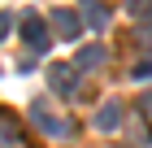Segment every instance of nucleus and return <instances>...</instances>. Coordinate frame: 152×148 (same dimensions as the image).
I'll return each instance as SVG.
<instances>
[{
  "label": "nucleus",
  "mask_w": 152,
  "mask_h": 148,
  "mask_svg": "<svg viewBox=\"0 0 152 148\" xmlns=\"http://www.w3.org/2000/svg\"><path fill=\"white\" fill-rule=\"evenodd\" d=\"M48 87H52V96H74V91H78V66H70V61H52V70H48Z\"/></svg>",
  "instance_id": "obj_1"
},
{
  "label": "nucleus",
  "mask_w": 152,
  "mask_h": 148,
  "mask_svg": "<svg viewBox=\"0 0 152 148\" xmlns=\"http://www.w3.org/2000/svg\"><path fill=\"white\" fill-rule=\"evenodd\" d=\"M48 26L61 35V39H78V26H83V18L74 9H52V18H48Z\"/></svg>",
  "instance_id": "obj_2"
},
{
  "label": "nucleus",
  "mask_w": 152,
  "mask_h": 148,
  "mask_svg": "<svg viewBox=\"0 0 152 148\" xmlns=\"http://www.w3.org/2000/svg\"><path fill=\"white\" fill-rule=\"evenodd\" d=\"M22 39L31 48H48V22L39 18V13H26L22 18Z\"/></svg>",
  "instance_id": "obj_3"
},
{
  "label": "nucleus",
  "mask_w": 152,
  "mask_h": 148,
  "mask_svg": "<svg viewBox=\"0 0 152 148\" xmlns=\"http://www.w3.org/2000/svg\"><path fill=\"white\" fill-rule=\"evenodd\" d=\"M31 118L44 126L48 135H70V126L61 122V118H52V113H48V105H44V100H35V105H31Z\"/></svg>",
  "instance_id": "obj_4"
},
{
  "label": "nucleus",
  "mask_w": 152,
  "mask_h": 148,
  "mask_svg": "<svg viewBox=\"0 0 152 148\" xmlns=\"http://www.w3.org/2000/svg\"><path fill=\"white\" fill-rule=\"evenodd\" d=\"M117 126H122V105L117 100L100 105V109H96V131H117Z\"/></svg>",
  "instance_id": "obj_5"
},
{
  "label": "nucleus",
  "mask_w": 152,
  "mask_h": 148,
  "mask_svg": "<svg viewBox=\"0 0 152 148\" xmlns=\"http://www.w3.org/2000/svg\"><path fill=\"white\" fill-rule=\"evenodd\" d=\"M104 57H109L104 44H87L78 57H74V66H78V70H100V66H104Z\"/></svg>",
  "instance_id": "obj_6"
},
{
  "label": "nucleus",
  "mask_w": 152,
  "mask_h": 148,
  "mask_svg": "<svg viewBox=\"0 0 152 148\" xmlns=\"http://www.w3.org/2000/svg\"><path fill=\"white\" fill-rule=\"evenodd\" d=\"M126 9L135 13V18H148V13H152V0H126Z\"/></svg>",
  "instance_id": "obj_7"
},
{
  "label": "nucleus",
  "mask_w": 152,
  "mask_h": 148,
  "mask_svg": "<svg viewBox=\"0 0 152 148\" xmlns=\"http://www.w3.org/2000/svg\"><path fill=\"white\" fill-rule=\"evenodd\" d=\"M87 18H91V26H104V22H109V9H100V4H87Z\"/></svg>",
  "instance_id": "obj_8"
},
{
  "label": "nucleus",
  "mask_w": 152,
  "mask_h": 148,
  "mask_svg": "<svg viewBox=\"0 0 152 148\" xmlns=\"http://www.w3.org/2000/svg\"><path fill=\"white\" fill-rule=\"evenodd\" d=\"M135 39H139L143 48H152V18H148L143 26H135Z\"/></svg>",
  "instance_id": "obj_9"
},
{
  "label": "nucleus",
  "mask_w": 152,
  "mask_h": 148,
  "mask_svg": "<svg viewBox=\"0 0 152 148\" xmlns=\"http://www.w3.org/2000/svg\"><path fill=\"white\" fill-rule=\"evenodd\" d=\"M152 74V61H139V66H135V79H148Z\"/></svg>",
  "instance_id": "obj_10"
},
{
  "label": "nucleus",
  "mask_w": 152,
  "mask_h": 148,
  "mask_svg": "<svg viewBox=\"0 0 152 148\" xmlns=\"http://www.w3.org/2000/svg\"><path fill=\"white\" fill-rule=\"evenodd\" d=\"M143 109H148V113H152V96H143Z\"/></svg>",
  "instance_id": "obj_11"
}]
</instances>
